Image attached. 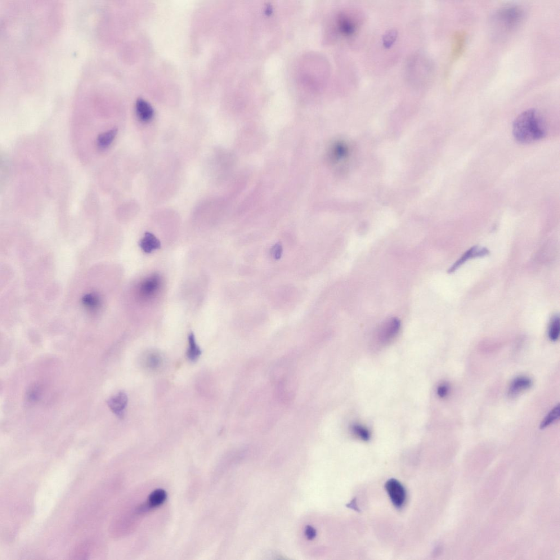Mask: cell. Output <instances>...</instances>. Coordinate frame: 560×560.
Returning <instances> with one entry per match:
<instances>
[{
    "label": "cell",
    "instance_id": "3957f363",
    "mask_svg": "<svg viewBox=\"0 0 560 560\" xmlns=\"http://www.w3.org/2000/svg\"><path fill=\"white\" fill-rule=\"evenodd\" d=\"M162 284V277L159 274H154L148 276L138 286V296L143 301H150L159 293Z\"/></svg>",
    "mask_w": 560,
    "mask_h": 560
},
{
    "label": "cell",
    "instance_id": "7c38bea8",
    "mask_svg": "<svg viewBox=\"0 0 560 560\" xmlns=\"http://www.w3.org/2000/svg\"><path fill=\"white\" fill-rule=\"evenodd\" d=\"M141 249L147 253H150L160 248V241L151 232H146L140 242Z\"/></svg>",
    "mask_w": 560,
    "mask_h": 560
},
{
    "label": "cell",
    "instance_id": "ffe728a7",
    "mask_svg": "<svg viewBox=\"0 0 560 560\" xmlns=\"http://www.w3.org/2000/svg\"><path fill=\"white\" fill-rule=\"evenodd\" d=\"M351 431L354 435L361 440L368 441L370 440V433L369 430L360 424H353L351 426Z\"/></svg>",
    "mask_w": 560,
    "mask_h": 560
},
{
    "label": "cell",
    "instance_id": "603a6c76",
    "mask_svg": "<svg viewBox=\"0 0 560 560\" xmlns=\"http://www.w3.org/2000/svg\"><path fill=\"white\" fill-rule=\"evenodd\" d=\"M282 251H283V250H282L281 245L280 244L275 245L271 250L272 257L275 259H279L281 257Z\"/></svg>",
    "mask_w": 560,
    "mask_h": 560
},
{
    "label": "cell",
    "instance_id": "8fae6325",
    "mask_svg": "<svg viewBox=\"0 0 560 560\" xmlns=\"http://www.w3.org/2000/svg\"><path fill=\"white\" fill-rule=\"evenodd\" d=\"M466 42V35L463 31H457L453 37L452 46V58L458 59L462 55Z\"/></svg>",
    "mask_w": 560,
    "mask_h": 560
},
{
    "label": "cell",
    "instance_id": "5bb4252c",
    "mask_svg": "<svg viewBox=\"0 0 560 560\" xmlns=\"http://www.w3.org/2000/svg\"><path fill=\"white\" fill-rule=\"evenodd\" d=\"M117 129L114 128L103 133L98 136L97 140V146L101 150L109 148L114 142L117 134Z\"/></svg>",
    "mask_w": 560,
    "mask_h": 560
},
{
    "label": "cell",
    "instance_id": "6da1fadb",
    "mask_svg": "<svg viewBox=\"0 0 560 560\" xmlns=\"http://www.w3.org/2000/svg\"><path fill=\"white\" fill-rule=\"evenodd\" d=\"M513 134L515 140L523 143H530L543 138L546 134L544 120L535 109L524 111L515 119L513 124Z\"/></svg>",
    "mask_w": 560,
    "mask_h": 560
},
{
    "label": "cell",
    "instance_id": "44dd1931",
    "mask_svg": "<svg viewBox=\"0 0 560 560\" xmlns=\"http://www.w3.org/2000/svg\"><path fill=\"white\" fill-rule=\"evenodd\" d=\"M162 358L158 353L152 352L146 356L145 364L147 368L151 370H156L159 368L162 364Z\"/></svg>",
    "mask_w": 560,
    "mask_h": 560
},
{
    "label": "cell",
    "instance_id": "4fadbf2b",
    "mask_svg": "<svg viewBox=\"0 0 560 560\" xmlns=\"http://www.w3.org/2000/svg\"><path fill=\"white\" fill-rule=\"evenodd\" d=\"M167 499V493L163 489H158L151 493L146 503L151 510L162 505Z\"/></svg>",
    "mask_w": 560,
    "mask_h": 560
},
{
    "label": "cell",
    "instance_id": "277c9868",
    "mask_svg": "<svg viewBox=\"0 0 560 560\" xmlns=\"http://www.w3.org/2000/svg\"><path fill=\"white\" fill-rule=\"evenodd\" d=\"M385 489L394 505L400 508L404 505L406 498L405 488L395 479H389L385 484Z\"/></svg>",
    "mask_w": 560,
    "mask_h": 560
},
{
    "label": "cell",
    "instance_id": "e0dca14e",
    "mask_svg": "<svg viewBox=\"0 0 560 560\" xmlns=\"http://www.w3.org/2000/svg\"><path fill=\"white\" fill-rule=\"evenodd\" d=\"M42 395V388L39 384H33L26 393V400L29 403H35L39 400Z\"/></svg>",
    "mask_w": 560,
    "mask_h": 560
},
{
    "label": "cell",
    "instance_id": "2e32d148",
    "mask_svg": "<svg viewBox=\"0 0 560 560\" xmlns=\"http://www.w3.org/2000/svg\"><path fill=\"white\" fill-rule=\"evenodd\" d=\"M82 302L84 307L91 311L97 310L101 306L100 297L95 293H89L84 295Z\"/></svg>",
    "mask_w": 560,
    "mask_h": 560
},
{
    "label": "cell",
    "instance_id": "9c48e42d",
    "mask_svg": "<svg viewBox=\"0 0 560 560\" xmlns=\"http://www.w3.org/2000/svg\"><path fill=\"white\" fill-rule=\"evenodd\" d=\"M489 253V251L486 249H481L478 247V246H474V247L468 250L467 252H465L463 256L450 268L448 272L450 273L454 272L470 258L484 256Z\"/></svg>",
    "mask_w": 560,
    "mask_h": 560
},
{
    "label": "cell",
    "instance_id": "d6986e66",
    "mask_svg": "<svg viewBox=\"0 0 560 560\" xmlns=\"http://www.w3.org/2000/svg\"><path fill=\"white\" fill-rule=\"evenodd\" d=\"M560 330V318L558 315L553 317L549 328V338L553 342H556L559 338Z\"/></svg>",
    "mask_w": 560,
    "mask_h": 560
},
{
    "label": "cell",
    "instance_id": "30bf717a",
    "mask_svg": "<svg viewBox=\"0 0 560 560\" xmlns=\"http://www.w3.org/2000/svg\"><path fill=\"white\" fill-rule=\"evenodd\" d=\"M136 110L138 118L143 122H149L154 117V111L153 107L142 98H137Z\"/></svg>",
    "mask_w": 560,
    "mask_h": 560
},
{
    "label": "cell",
    "instance_id": "5b68a950",
    "mask_svg": "<svg viewBox=\"0 0 560 560\" xmlns=\"http://www.w3.org/2000/svg\"><path fill=\"white\" fill-rule=\"evenodd\" d=\"M401 328V321L397 318H392L380 327L378 334L379 342L386 344L396 337Z\"/></svg>",
    "mask_w": 560,
    "mask_h": 560
},
{
    "label": "cell",
    "instance_id": "d4e9b609",
    "mask_svg": "<svg viewBox=\"0 0 560 560\" xmlns=\"http://www.w3.org/2000/svg\"><path fill=\"white\" fill-rule=\"evenodd\" d=\"M305 535L308 540H312L315 539L317 535L316 530L311 526H307L305 530Z\"/></svg>",
    "mask_w": 560,
    "mask_h": 560
},
{
    "label": "cell",
    "instance_id": "7a4b0ae2",
    "mask_svg": "<svg viewBox=\"0 0 560 560\" xmlns=\"http://www.w3.org/2000/svg\"><path fill=\"white\" fill-rule=\"evenodd\" d=\"M523 17V12L521 8L508 6L500 8L495 13L494 21L502 29L511 30L521 23Z\"/></svg>",
    "mask_w": 560,
    "mask_h": 560
},
{
    "label": "cell",
    "instance_id": "52a82bcc",
    "mask_svg": "<svg viewBox=\"0 0 560 560\" xmlns=\"http://www.w3.org/2000/svg\"><path fill=\"white\" fill-rule=\"evenodd\" d=\"M128 401L127 394L124 392H119L109 399L107 405L115 415L122 418L124 416V410L127 406Z\"/></svg>",
    "mask_w": 560,
    "mask_h": 560
},
{
    "label": "cell",
    "instance_id": "8992f818",
    "mask_svg": "<svg viewBox=\"0 0 560 560\" xmlns=\"http://www.w3.org/2000/svg\"><path fill=\"white\" fill-rule=\"evenodd\" d=\"M339 30L343 35L349 37L356 33L358 26V22L355 17L347 13H341L338 19Z\"/></svg>",
    "mask_w": 560,
    "mask_h": 560
},
{
    "label": "cell",
    "instance_id": "9a60e30c",
    "mask_svg": "<svg viewBox=\"0 0 560 560\" xmlns=\"http://www.w3.org/2000/svg\"><path fill=\"white\" fill-rule=\"evenodd\" d=\"M188 343L189 347L187 351V356L191 361H196L201 355V351L196 343L193 333H191L188 337Z\"/></svg>",
    "mask_w": 560,
    "mask_h": 560
},
{
    "label": "cell",
    "instance_id": "7402d4cb",
    "mask_svg": "<svg viewBox=\"0 0 560 560\" xmlns=\"http://www.w3.org/2000/svg\"><path fill=\"white\" fill-rule=\"evenodd\" d=\"M397 37V33L396 30H389L385 34L383 37V42L384 45L385 47H390L393 43L395 42Z\"/></svg>",
    "mask_w": 560,
    "mask_h": 560
},
{
    "label": "cell",
    "instance_id": "ba28073f",
    "mask_svg": "<svg viewBox=\"0 0 560 560\" xmlns=\"http://www.w3.org/2000/svg\"><path fill=\"white\" fill-rule=\"evenodd\" d=\"M532 385V380L525 376H518L514 379L510 385L508 389V396L515 397L521 392L529 389Z\"/></svg>",
    "mask_w": 560,
    "mask_h": 560
},
{
    "label": "cell",
    "instance_id": "ac0fdd59",
    "mask_svg": "<svg viewBox=\"0 0 560 560\" xmlns=\"http://www.w3.org/2000/svg\"><path fill=\"white\" fill-rule=\"evenodd\" d=\"M560 415V405L555 406L549 413L545 416L544 420L541 421L540 425L541 429H544L549 426L559 419Z\"/></svg>",
    "mask_w": 560,
    "mask_h": 560
},
{
    "label": "cell",
    "instance_id": "cb8c5ba5",
    "mask_svg": "<svg viewBox=\"0 0 560 560\" xmlns=\"http://www.w3.org/2000/svg\"><path fill=\"white\" fill-rule=\"evenodd\" d=\"M449 391V387L446 384H443L439 386L437 389V394L439 397L441 398H445L448 395Z\"/></svg>",
    "mask_w": 560,
    "mask_h": 560
}]
</instances>
